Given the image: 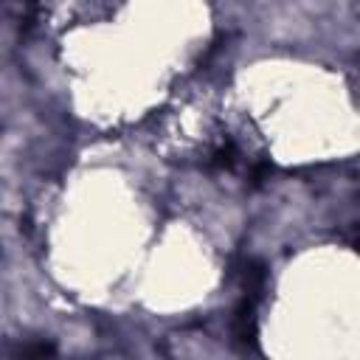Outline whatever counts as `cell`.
<instances>
[{
	"mask_svg": "<svg viewBox=\"0 0 360 360\" xmlns=\"http://www.w3.org/2000/svg\"><path fill=\"white\" fill-rule=\"evenodd\" d=\"M233 340L242 349H256V298L242 295L233 312Z\"/></svg>",
	"mask_w": 360,
	"mask_h": 360,
	"instance_id": "cell-1",
	"label": "cell"
},
{
	"mask_svg": "<svg viewBox=\"0 0 360 360\" xmlns=\"http://www.w3.org/2000/svg\"><path fill=\"white\" fill-rule=\"evenodd\" d=\"M233 163H236V146H233V141L219 143V146L211 152V160H208L211 169H231Z\"/></svg>",
	"mask_w": 360,
	"mask_h": 360,
	"instance_id": "cell-3",
	"label": "cell"
},
{
	"mask_svg": "<svg viewBox=\"0 0 360 360\" xmlns=\"http://www.w3.org/2000/svg\"><path fill=\"white\" fill-rule=\"evenodd\" d=\"M242 284H245V295L259 301V295L264 290V267L259 262H248L242 270Z\"/></svg>",
	"mask_w": 360,
	"mask_h": 360,
	"instance_id": "cell-2",
	"label": "cell"
},
{
	"mask_svg": "<svg viewBox=\"0 0 360 360\" xmlns=\"http://www.w3.org/2000/svg\"><path fill=\"white\" fill-rule=\"evenodd\" d=\"M53 352H56V346H51V343H25V346H20V354H37V357L53 354Z\"/></svg>",
	"mask_w": 360,
	"mask_h": 360,
	"instance_id": "cell-4",
	"label": "cell"
}]
</instances>
